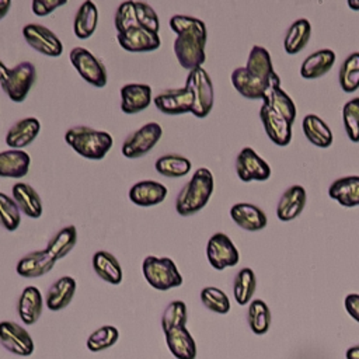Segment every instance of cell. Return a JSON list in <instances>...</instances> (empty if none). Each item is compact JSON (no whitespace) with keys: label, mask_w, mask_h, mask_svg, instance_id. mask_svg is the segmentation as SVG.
<instances>
[{"label":"cell","mask_w":359,"mask_h":359,"mask_svg":"<svg viewBox=\"0 0 359 359\" xmlns=\"http://www.w3.org/2000/svg\"><path fill=\"white\" fill-rule=\"evenodd\" d=\"M328 195L341 206H359V175L337 178L328 188Z\"/></svg>","instance_id":"27"},{"label":"cell","mask_w":359,"mask_h":359,"mask_svg":"<svg viewBox=\"0 0 359 359\" xmlns=\"http://www.w3.org/2000/svg\"><path fill=\"white\" fill-rule=\"evenodd\" d=\"M206 41L208 39H202L191 35L175 36L172 48H174V53L177 56L178 63L189 72L196 67H202V65L206 60V53H205Z\"/></svg>","instance_id":"10"},{"label":"cell","mask_w":359,"mask_h":359,"mask_svg":"<svg viewBox=\"0 0 359 359\" xmlns=\"http://www.w3.org/2000/svg\"><path fill=\"white\" fill-rule=\"evenodd\" d=\"M76 280L72 276H62L56 279L46 292L45 304L52 311H59L70 304L76 293Z\"/></svg>","instance_id":"24"},{"label":"cell","mask_w":359,"mask_h":359,"mask_svg":"<svg viewBox=\"0 0 359 359\" xmlns=\"http://www.w3.org/2000/svg\"><path fill=\"white\" fill-rule=\"evenodd\" d=\"M259 118L268 137L278 146H287L292 140V123L268 105L262 104Z\"/></svg>","instance_id":"16"},{"label":"cell","mask_w":359,"mask_h":359,"mask_svg":"<svg viewBox=\"0 0 359 359\" xmlns=\"http://www.w3.org/2000/svg\"><path fill=\"white\" fill-rule=\"evenodd\" d=\"M116 39L121 48L128 52H151L158 49L161 45L158 34L149 31L140 25L116 34Z\"/></svg>","instance_id":"14"},{"label":"cell","mask_w":359,"mask_h":359,"mask_svg":"<svg viewBox=\"0 0 359 359\" xmlns=\"http://www.w3.org/2000/svg\"><path fill=\"white\" fill-rule=\"evenodd\" d=\"M348 7L352 11H359V0H348Z\"/></svg>","instance_id":"53"},{"label":"cell","mask_w":359,"mask_h":359,"mask_svg":"<svg viewBox=\"0 0 359 359\" xmlns=\"http://www.w3.org/2000/svg\"><path fill=\"white\" fill-rule=\"evenodd\" d=\"M119 339V331L114 325H102L93 331L87 338V348L91 352H101L112 345H115Z\"/></svg>","instance_id":"42"},{"label":"cell","mask_w":359,"mask_h":359,"mask_svg":"<svg viewBox=\"0 0 359 359\" xmlns=\"http://www.w3.org/2000/svg\"><path fill=\"white\" fill-rule=\"evenodd\" d=\"M36 79L34 63L24 60L14 67H4L0 73V86L14 102H22Z\"/></svg>","instance_id":"3"},{"label":"cell","mask_w":359,"mask_h":359,"mask_svg":"<svg viewBox=\"0 0 359 359\" xmlns=\"http://www.w3.org/2000/svg\"><path fill=\"white\" fill-rule=\"evenodd\" d=\"M345 356H346V359H359V345L349 348L346 351Z\"/></svg>","instance_id":"52"},{"label":"cell","mask_w":359,"mask_h":359,"mask_svg":"<svg viewBox=\"0 0 359 359\" xmlns=\"http://www.w3.org/2000/svg\"><path fill=\"white\" fill-rule=\"evenodd\" d=\"M247 320L251 331L257 335H262L269 330L271 311L266 303L261 299H254L248 304Z\"/></svg>","instance_id":"40"},{"label":"cell","mask_w":359,"mask_h":359,"mask_svg":"<svg viewBox=\"0 0 359 359\" xmlns=\"http://www.w3.org/2000/svg\"><path fill=\"white\" fill-rule=\"evenodd\" d=\"M114 25H115L116 34L125 32L126 29L139 25L136 18V11H135V1L129 0L118 6L114 17Z\"/></svg>","instance_id":"47"},{"label":"cell","mask_w":359,"mask_h":359,"mask_svg":"<svg viewBox=\"0 0 359 359\" xmlns=\"http://www.w3.org/2000/svg\"><path fill=\"white\" fill-rule=\"evenodd\" d=\"M338 79L345 93H353L359 88V52H352L345 57L339 67Z\"/></svg>","instance_id":"41"},{"label":"cell","mask_w":359,"mask_h":359,"mask_svg":"<svg viewBox=\"0 0 359 359\" xmlns=\"http://www.w3.org/2000/svg\"><path fill=\"white\" fill-rule=\"evenodd\" d=\"M188 320V311L187 306L182 300H172L168 303V306L164 309L161 316V327L163 331H168L171 328L185 327Z\"/></svg>","instance_id":"44"},{"label":"cell","mask_w":359,"mask_h":359,"mask_svg":"<svg viewBox=\"0 0 359 359\" xmlns=\"http://www.w3.org/2000/svg\"><path fill=\"white\" fill-rule=\"evenodd\" d=\"M344 304H345V310L348 311V314L359 323V294L358 293H349L345 300H344Z\"/></svg>","instance_id":"50"},{"label":"cell","mask_w":359,"mask_h":359,"mask_svg":"<svg viewBox=\"0 0 359 359\" xmlns=\"http://www.w3.org/2000/svg\"><path fill=\"white\" fill-rule=\"evenodd\" d=\"M206 257L209 264L217 271L234 266L240 261L238 250L224 233H215L210 236L206 244Z\"/></svg>","instance_id":"9"},{"label":"cell","mask_w":359,"mask_h":359,"mask_svg":"<svg viewBox=\"0 0 359 359\" xmlns=\"http://www.w3.org/2000/svg\"><path fill=\"white\" fill-rule=\"evenodd\" d=\"M306 189L302 185L289 187L280 196L276 206V216L282 222L296 219L306 206Z\"/></svg>","instance_id":"22"},{"label":"cell","mask_w":359,"mask_h":359,"mask_svg":"<svg viewBox=\"0 0 359 359\" xmlns=\"http://www.w3.org/2000/svg\"><path fill=\"white\" fill-rule=\"evenodd\" d=\"M185 87H188L194 94V107L191 114L196 118L208 116L215 102L213 83L208 72L203 67L191 70L187 76Z\"/></svg>","instance_id":"5"},{"label":"cell","mask_w":359,"mask_h":359,"mask_svg":"<svg viewBox=\"0 0 359 359\" xmlns=\"http://www.w3.org/2000/svg\"><path fill=\"white\" fill-rule=\"evenodd\" d=\"M262 101L265 105L272 108L275 112L280 114L283 118H286L293 125V122L296 119V114H297L296 105H294L293 100L285 93V90H282L280 86L268 88Z\"/></svg>","instance_id":"36"},{"label":"cell","mask_w":359,"mask_h":359,"mask_svg":"<svg viewBox=\"0 0 359 359\" xmlns=\"http://www.w3.org/2000/svg\"><path fill=\"white\" fill-rule=\"evenodd\" d=\"M215 188L213 174L206 167H199L192 174L191 180L181 188L175 199V210L180 216H192L202 210Z\"/></svg>","instance_id":"1"},{"label":"cell","mask_w":359,"mask_h":359,"mask_svg":"<svg viewBox=\"0 0 359 359\" xmlns=\"http://www.w3.org/2000/svg\"><path fill=\"white\" fill-rule=\"evenodd\" d=\"M342 121L348 137L358 143L359 142V97H355L345 102L342 108Z\"/></svg>","instance_id":"46"},{"label":"cell","mask_w":359,"mask_h":359,"mask_svg":"<svg viewBox=\"0 0 359 359\" xmlns=\"http://www.w3.org/2000/svg\"><path fill=\"white\" fill-rule=\"evenodd\" d=\"M11 198L21 213L31 219L42 216V201L39 194L27 182H17L11 188Z\"/></svg>","instance_id":"25"},{"label":"cell","mask_w":359,"mask_h":359,"mask_svg":"<svg viewBox=\"0 0 359 359\" xmlns=\"http://www.w3.org/2000/svg\"><path fill=\"white\" fill-rule=\"evenodd\" d=\"M257 289V278L251 268H241L233 282V294L240 306H245L251 302L252 294Z\"/></svg>","instance_id":"38"},{"label":"cell","mask_w":359,"mask_h":359,"mask_svg":"<svg viewBox=\"0 0 359 359\" xmlns=\"http://www.w3.org/2000/svg\"><path fill=\"white\" fill-rule=\"evenodd\" d=\"M4 67H6V65H4V63L0 60V73H1V70H3Z\"/></svg>","instance_id":"54"},{"label":"cell","mask_w":359,"mask_h":359,"mask_svg":"<svg viewBox=\"0 0 359 359\" xmlns=\"http://www.w3.org/2000/svg\"><path fill=\"white\" fill-rule=\"evenodd\" d=\"M143 276L157 290H168L182 285V276L175 262L168 257L147 255L142 264Z\"/></svg>","instance_id":"4"},{"label":"cell","mask_w":359,"mask_h":359,"mask_svg":"<svg viewBox=\"0 0 359 359\" xmlns=\"http://www.w3.org/2000/svg\"><path fill=\"white\" fill-rule=\"evenodd\" d=\"M56 259L46 250H35L21 257L15 271L22 278H39L53 269Z\"/></svg>","instance_id":"17"},{"label":"cell","mask_w":359,"mask_h":359,"mask_svg":"<svg viewBox=\"0 0 359 359\" xmlns=\"http://www.w3.org/2000/svg\"><path fill=\"white\" fill-rule=\"evenodd\" d=\"M31 157L24 150L8 149L0 151V177L22 178L28 174Z\"/></svg>","instance_id":"29"},{"label":"cell","mask_w":359,"mask_h":359,"mask_svg":"<svg viewBox=\"0 0 359 359\" xmlns=\"http://www.w3.org/2000/svg\"><path fill=\"white\" fill-rule=\"evenodd\" d=\"M167 187L153 180H143L132 185L129 189V199L137 206H154L167 198Z\"/></svg>","instance_id":"21"},{"label":"cell","mask_w":359,"mask_h":359,"mask_svg":"<svg viewBox=\"0 0 359 359\" xmlns=\"http://www.w3.org/2000/svg\"><path fill=\"white\" fill-rule=\"evenodd\" d=\"M11 4L13 3L10 0H0V20H3L7 15V13L11 8Z\"/></svg>","instance_id":"51"},{"label":"cell","mask_w":359,"mask_h":359,"mask_svg":"<svg viewBox=\"0 0 359 359\" xmlns=\"http://www.w3.org/2000/svg\"><path fill=\"white\" fill-rule=\"evenodd\" d=\"M93 269L104 282L111 285H119L122 282V268L115 255L108 251H97L93 255Z\"/></svg>","instance_id":"31"},{"label":"cell","mask_w":359,"mask_h":359,"mask_svg":"<svg viewBox=\"0 0 359 359\" xmlns=\"http://www.w3.org/2000/svg\"><path fill=\"white\" fill-rule=\"evenodd\" d=\"M230 217L238 227L247 231L262 230L268 223L265 212L257 205L248 202L234 203L230 209Z\"/></svg>","instance_id":"20"},{"label":"cell","mask_w":359,"mask_h":359,"mask_svg":"<svg viewBox=\"0 0 359 359\" xmlns=\"http://www.w3.org/2000/svg\"><path fill=\"white\" fill-rule=\"evenodd\" d=\"M98 25V8L91 0L81 3L73 20V32L79 39L90 38Z\"/></svg>","instance_id":"32"},{"label":"cell","mask_w":359,"mask_h":359,"mask_svg":"<svg viewBox=\"0 0 359 359\" xmlns=\"http://www.w3.org/2000/svg\"><path fill=\"white\" fill-rule=\"evenodd\" d=\"M236 172L243 182L266 181L271 177V165L251 147H244L236 157Z\"/></svg>","instance_id":"11"},{"label":"cell","mask_w":359,"mask_h":359,"mask_svg":"<svg viewBox=\"0 0 359 359\" xmlns=\"http://www.w3.org/2000/svg\"><path fill=\"white\" fill-rule=\"evenodd\" d=\"M65 140L77 154L88 160L104 158L114 143L112 136L108 132L83 125L67 129Z\"/></svg>","instance_id":"2"},{"label":"cell","mask_w":359,"mask_h":359,"mask_svg":"<svg viewBox=\"0 0 359 359\" xmlns=\"http://www.w3.org/2000/svg\"><path fill=\"white\" fill-rule=\"evenodd\" d=\"M21 223V210L14 199L0 192V226L7 231H14Z\"/></svg>","instance_id":"45"},{"label":"cell","mask_w":359,"mask_h":359,"mask_svg":"<svg viewBox=\"0 0 359 359\" xmlns=\"http://www.w3.org/2000/svg\"><path fill=\"white\" fill-rule=\"evenodd\" d=\"M77 244V229L70 224L56 231L46 244V251L56 259L65 258Z\"/></svg>","instance_id":"35"},{"label":"cell","mask_w":359,"mask_h":359,"mask_svg":"<svg viewBox=\"0 0 359 359\" xmlns=\"http://www.w3.org/2000/svg\"><path fill=\"white\" fill-rule=\"evenodd\" d=\"M22 36L32 49L45 56L57 57L63 52L62 41L45 25L35 22L27 24L22 27Z\"/></svg>","instance_id":"8"},{"label":"cell","mask_w":359,"mask_h":359,"mask_svg":"<svg viewBox=\"0 0 359 359\" xmlns=\"http://www.w3.org/2000/svg\"><path fill=\"white\" fill-rule=\"evenodd\" d=\"M191 161L181 154H164L154 163L156 171L167 178H181L191 171Z\"/></svg>","instance_id":"37"},{"label":"cell","mask_w":359,"mask_h":359,"mask_svg":"<svg viewBox=\"0 0 359 359\" xmlns=\"http://www.w3.org/2000/svg\"><path fill=\"white\" fill-rule=\"evenodd\" d=\"M165 342L170 352L177 359H195L196 358V342L192 338L187 327L171 328L164 332Z\"/></svg>","instance_id":"26"},{"label":"cell","mask_w":359,"mask_h":359,"mask_svg":"<svg viewBox=\"0 0 359 359\" xmlns=\"http://www.w3.org/2000/svg\"><path fill=\"white\" fill-rule=\"evenodd\" d=\"M66 3V0H32L31 8L35 15L45 17L52 14L56 8L65 6Z\"/></svg>","instance_id":"49"},{"label":"cell","mask_w":359,"mask_h":359,"mask_svg":"<svg viewBox=\"0 0 359 359\" xmlns=\"http://www.w3.org/2000/svg\"><path fill=\"white\" fill-rule=\"evenodd\" d=\"M153 102L156 108L165 115H181L192 111L194 94L188 87L167 88L158 93Z\"/></svg>","instance_id":"13"},{"label":"cell","mask_w":359,"mask_h":359,"mask_svg":"<svg viewBox=\"0 0 359 359\" xmlns=\"http://www.w3.org/2000/svg\"><path fill=\"white\" fill-rule=\"evenodd\" d=\"M302 129L303 133L306 135L307 140L321 149H327L331 146L334 137L330 126L317 115L314 114H307L303 118L302 122Z\"/></svg>","instance_id":"33"},{"label":"cell","mask_w":359,"mask_h":359,"mask_svg":"<svg viewBox=\"0 0 359 359\" xmlns=\"http://www.w3.org/2000/svg\"><path fill=\"white\" fill-rule=\"evenodd\" d=\"M42 307H43V299L39 289L36 286L24 287L17 303V311H18L20 320L27 325L35 324L42 314Z\"/></svg>","instance_id":"23"},{"label":"cell","mask_w":359,"mask_h":359,"mask_svg":"<svg viewBox=\"0 0 359 359\" xmlns=\"http://www.w3.org/2000/svg\"><path fill=\"white\" fill-rule=\"evenodd\" d=\"M311 36V24L307 18H299L287 28L283 39V48L286 53H299L309 42Z\"/></svg>","instance_id":"34"},{"label":"cell","mask_w":359,"mask_h":359,"mask_svg":"<svg viewBox=\"0 0 359 359\" xmlns=\"http://www.w3.org/2000/svg\"><path fill=\"white\" fill-rule=\"evenodd\" d=\"M245 69L248 70L250 74H252L254 77L266 83L269 88L280 86V79L273 70L271 53L264 46L254 45L251 48Z\"/></svg>","instance_id":"15"},{"label":"cell","mask_w":359,"mask_h":359,"mask_svg":"<svg viewBox=\"0 0 359 359\" xmlns=\"http://www.w3.org/2000/svg\"><path fill=\"white\" fill-rule=\"evenodd\" d=\"M135 11H136V18L137 24L149 31H153L158 34L160 29V20L154 8L144 3V1H135Z\"/></svg>","instance_id":"48"},{"label":"cell","mask_w":359,"mask_h":359,"mask_svg":"<svg viewBox=\"0 0 359 359\" xmlns=\"http://www.w3.org/2000/svg\"><path fill=\"white\" fill-rule=\"evenodd\" d=\"M168 24H170V28L177 34V36L191 35V36L208 39L206 25L202 20H199L196 17L175 14L170 18Z\"/></svg>","instance_id":"39"},{"label":"cell","mask_w":359,"mask_h":359,"mask_svg":"<svg viewBox=\"0 0 359 359\" xmlns=\"http://www.w3.org/2000/svg\"><path fill=\"white\" fill-rule=\"evenodd\" d=\"M202 304L217 314H227L230 311V300L227 294L215 286H206L201 290Z\"/></svg>","instance_id":"43"},{"label":"cell","mask_w":359,"mask_h":359,"mask_svg":"<svg viewBox=\"0 0 359 359\" xmlns=\"http://www.w3.org/2000/svg\"><path fill=\"white\" fill-rule=\"evenodd\" d=\"M70 63L74 66L77 73L84 79L88 84L94 87H105L108 81V73L102 62L95 57L88 49L77 46L73 48L69 53Z\"/></svg>","instance_id":"6"},{"label":"cell","mask_w":359,"mask_h":359,"mask_svg":"<svg viewBox=\"0 0 359 359\" xmlns=\"http://www.w3.org/2000/svg\"><path fill=\"white\" fill-rule=\"evenodd\" d=\"M0 345L17 356H29L34 352L31 335L14 321H0Z\"/></svg>","instance_id":"12"},{"label":"cell","mask_w":359,"mask_h":359,"mask_svg":"<svg viewBox=\"0 0 359 359\" xmlns=\"http://www.w3.org/2000/svg\"><path fill=\"white\" fill-rule=\"evenodd\" d=\"M151 102V87L143 83H129L121 88V109L125 114H137Z\"/></svg>","instance_id":"19"},{"label":"cell","mask_w":359,"mask_h":359,"mask_svg":"<svg viewBox=\"0 0 359 359\" xmlns=\"http://www.w3.org/2000/svg\"><path fill=\"white\" fill-rule=\"evenodd\" d=\"M233 87L245 98L250 100H262L266 90L269 88L266 83L254 77L248 73L245 67H236L231 73Z\"/></svg>","instance_id":"30"},{"label":"cell","mask_w":359,"mask_h":359,"mask_svg":"<svg viewBox=\"0 0 359 359\" xmlns=\"http://www.w3.org/2000/svg\"><path fill=\"white\" fill-rule=\"evenodd\" d=\"M41 132V122L34 118H22L13 123L6 133V144L10 149L22 150L28 144H31Z\"/></svg>","instance_id":"18"},{"label":"cell","mask_w":359,"mask_h":359,"mask_svg":"<svg viewBox=\"0 0 359 359\" xmlns=\"http://www.w3.org/2000/svg\"><path fill=\"white\" fill-rule=\"evenodd\" d=\"M163 129L157 122H147L132 132L122 143V154L126 158H139L147 154L161 139Z\"/></svg>","instance_id":"7"},{"label":"cell","mask_w":359,"mask_h":359,"mask_svg":"<svg viewBox=\"0 0 359 359\" xmlns=\"http://www.w3.org/2000/svg\"><path fill=\"white\" fill-rule=\"evenodd\" d=\"M335 52L331 49H320L310 53L300 66V76L306 80H314L331 70L335 63Z\"/></svg>","instance_id":"28"}]
</instances>
